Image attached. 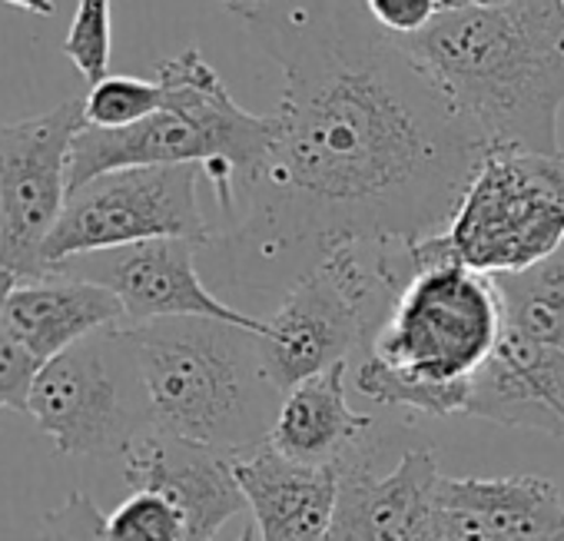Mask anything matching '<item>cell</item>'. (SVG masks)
Returning <instances> with one entry per match:
<instances>
[{"instance_id": "cell-7", "label": "cell", "mask_w": 564, "mask_h": 541, "mask_svg": "<svg viewBox=\"0 0 564 541\" xmlns=\"http://www.w3.org/2000/svg\"><path fill=\"white\" fill-rule=\"evenodd\" d=\"M445 232L485 277L544 259L564 242V153L485 147Z\"/></svg>"}, {"instance_id": "cell-26", "label": "cell", "mask_w": 564, "mask_h": 541, "mask_svg": "<svg viewBox=\"0 0 564 541\" xmlns=\"http://www.w3.org/2000/svg\"><path fill=\"white\" fill-rule=\"evenodd\" d=\"M369 18L392 37H415L422 34L438 14V0H362Z\"/></svg>"}, {"instance_id": "cell-20", "label": "cell", "mask_w": 564, "mask_h": 541, "mask_svg": "<svg viewBox=\"0 0 564 541\" xmlns=\"http://www.w3.org/2000/svg\"><path fill=\"white\" fill-rule=\"evenodd\" d=\"M352 386L359 396L372 399L376 405H402V409H415V412H425L435 419L465 412L468 392H471V382H465V386H429V382L409 379L369 353H359V363L352 369Z\"/></svg>"}, {"instance_id": "cell-5", "label": "cell", "mask_w": 564, "mask_h": 541, "mask_svg": "<svg viewBox=\"0 0 564 541\" xmlns=\"http://www.w3.org/2000/svg\"><path fill=\"white\" fill-rule=\"evenodd\" d=\"M412 277L405 242L343 246L306 273L265 320L262 359L286 396L310 376L362 353Z\"/></svg>"}, {"instance_id": "cell-2", "label": "cell", "mask_w": 564, "mask_h": 541, "mask_svg": "<svg viewBox=\"0 0 564 541\" xmlns=\"http://www.w3.org/2000/svg\"><path fill=\"white\" fill-rule=\"evenodd\" d=\"M402 47L485 147L561 153L564 0L442 11Z\"/></svg>"}, {"instance_id": "cell-10", "label": "cell", "mask_w": 564, "mask_h": 541, "mask_svg": "<svg viewBox=\"0 0 564 541\" xmlns=\"http://www.w3.org/2000/svg\"><path fill=\"white\" fill-rule=\"evenodd\" d=\"M84 127V100L0 120V269L18 280L44 277V246L67 206V160Z\"/></svg>"}, {"instance_id": "cell-8", "label": "cell", "mask_w": 564, "mask_h": 541, "mask_svg": "<svg viewBox=\"0 0 564 541\" xmlns=\"http://www.w3.org/2000/svg\"><path fill=\"white\" fill-rule=\"evenodd\" d=\"M28 415L61 455H123L153 429L147 389L127 326L104 329L34 376Z\"/></svg>"}, {"instance_id": "cell-23", "label": "cell", "mask_w": 564, "mask_h": 541, "mask_svg": "<svg viewBox=\"0 0 564 541\" xmlns=\"http://www.w3.org/2000/svg\"><path fill=\"white\" fill-rule=\"evenodd\" d=\"M107 541H186V524L163 495L133 491L107 518Z\"/></svg>"}, {"instance_id": "cell-4", "label": "cell", "mask_w": 564, "mask_h": 541, "mask_svg": "<svg viewBox=\"0 0 564 541\" xmlns=\"http://www.w3.org/2000/svg\"><path fill=\"white\" fill-rule=\"evenodd\" d=\"M156 80L166 100L153 117L120 130L84 127L74 137L67 160L70 190L113 170L199 163L219 206L229 213L239 183L262 166L275 143V113L256 117L242 110L196 47L163 61Z\"/></svg>"}, {"instance_id": "cell-13", "label": "cell", "mask_w": 564, "mask_h": 541, "mask_svg": "<svg viewBox=\"0 0 564 541\" xmlns=\"http://www.w3.org/2000/svg\"><path fill=\"white\" fill-rule=\"evenodd\" d=\"M432 448H412L386 475H376L369 452L339 468V501L333 524L349 541H422L438 485Z\"/></svg>"}, {"instance_id": "cell-16", "label": "cell", "mask_w": 564, "mask_h": 541, "mask_svg": "<svg viewBox=\"0 0 564 541\" xmlns=\"http://www.w3.org/2000/svg\"><path fill=\"white\" fill-rule=\"evenodd\" d=\"M4 313L14 339L37 366L104 329L127 326L123 303L107 286L67 273L18 280L8 293Z\"/></svg>"}, {"instance_id": "cell-29", "label": "cell", "mask_w": 564, "mask_h": 541, "mask_svg": "<svg viewBox=\"0 0 564 541\" xmlns=\"http://www.w3.org/2000/svg\"><path fill=\"white\" fill-rule=\"evenodd\" d=\"M236 541H256V524H246V528H242V534H239Z\"/></svg>"}, {"instance_id": "cell-27", "label": "cell", "mask_w": 564, "mask_h": 541, "mask_svg": "<svg viewBox=\"0 0 564 541\" xmlns=\"http://www.w3.org/2000/svg\"><path fill=\"white\" fill-rule=\"evenodd\" d=\"M0 4L18 8V11L34 14V18H54V14H57V4H54V0H0Z\"/></svg>"}, {"instance_id": "cell-17", "label": "cell", "mask_w": 564, "mask_h": 541, "mask_svg": "<svg viewBox=\"0 0 564 541\" xmlns=\"http://www.w3.org/2000/svg\"><path fill=\"white\" fill-rule=\"evenodd\" d=\"M349 363H336L319 376H310L282 396L269 442L293 462L343 468L356 455L369 452L366 439L376 425L349 405Z\"/></svg>"}, {"instance_id": "cell-3", "label": "cell", "mask_w": 564, "mask_h": 541, "mask_svg": "<svg viewBox=\"0 0 564 541\" xmlns=\"http://www.w3.org/2000/svg\"><path fill=\"white\" fill-rule=\"evenodd\" d=\"M156 432L242 452L269 439L282 392L256 329L173 316L127 326Z\"/></svg>"}, {"instance_id": "cell-15", "label": "cell", "mask_w": 564, "mask_h": 541, "mask_svg": "<svg viewBox=\"0 0 564 541\" xmlns=\"http://www.w3.org/2000/svg\"><path fill=\"white\" fill-rule=\"evenodd\" d=\"M465 412L564 439V353L501 326L491 356L471 376Z\"/></svg>"}, {"instance_id": "cell-22", "label": "cell", "mask_w": 564, "mask_h": 541, "mask_svg": "<svg viewBox=\"0 0 564 541\" xmlns=\"http://www.w3.org/2000/svg\"><path fill=\"white\" fill-rule=\"evenodd\" d=\"M64 57L94 87L110 74L113 57V4L110 0H77L70 31L64 37Z\"/></svg>"}, {"instance_id": "cell-21", "label": "cell", "mask_w": 564, "mask_h": 541, "mask_svg": "<svg viewBox=\"0 0 564 541\" xmlns=\"http://www.w3.org/2000/svg\"><path fill=\"white\" fill-rule=\"evenodd\" d=\"M166 100L163 84L130 77V74H107L97 80L87 97H84V120L87 127H104V130H120L133 127L147 117H153Z\"/></svg>"}, {"instance_id": "cell-30", "label": "cell", "mask_w": 564, "mask_h": 541, "mask_svg": "<svg viewBox=\"0 0 564 541\" xmlns=\"http://www.w3.org/2000/svg\"><path fill=\"white\" fill-rule=\"evenodd\" d=\"M216 4H226V8H236V4H249V0H216Z\"/></svg>"}, {"instance_id": "cell-12", "label": "cell", "mask_w": 564, "mask_h": 541, "mask_svg": "<svg viewBox=\"0 0 564 541\" xmlns=\"http://www.w3.org/2000/svg\"><path fill=\"white\" fill-rule=\"evenodd\" d=\"M120 458L133 491H156L180 511L186 541H213L249 505L232 452L150 429Z\"/></svg>"}, {"instance_id": "cell-19", "label": "cell", "mask_w": 564, "mask_h": 541, "mask_svg": "<svg viewBox=\"0 0 564 541\" xmlns=\"http://www.w3.org/2000/svg\"><path fill=\"white\" fill-rule=\"evenodd\" d=\"M491 280L505 326L538 346L564 353V242L544 259Z\"/></svg>"}, {"instance_id": "cell-9", "label": "cell", "mask_w": 564, "mask_h": 541, "mask_svg": "<svg viewBox=\"0 0 564 541\" xmlns=\"http://www.w3.org/2000/svg\"><path fill=\"white\" fill-rule=\"evenodd\" d=\"M203 166H133L87 180L67 193V206L44 246V273L64 259L147 239H193L209 246L213 229L199 209Z\"/></svg>"}, {"instance_id": "cell-25", "label": "cell", "mask_w": 564, "mask_h": 541, "mask_svg": "<svg viewBox=\"0 0 564 541\" xmlns=\"http://www.w3.org/2000/svg\"><path fill=\"white\" fill-rule=\"evenodd\" d=\"M37 541H107V515L87 491H74L41 518Z\"/></svg>"}, {"instance_id": "cell-28", "label": "cell", "mask_w": 564, "mask_h": 541, "mask_svg": "<svg viewBox=\"0 0 564 541\" xmlns=\"http://www.w3.org/2000/svg\"><path fill=\"white\" fill-rule=\"evenodd\" d=\"M488 4H501V0H438L442 11H465V8H488Z\"/></svg>"}, {"instance_id": "cell-6", "label": "cell", "mask_w": 564, "mask_h": 541, "mask_svg": "<svg viewBox=\"0 0 564 541\" xmlns=\"http://www.w3.org/2000/svg\"><path fill=\"white\" fill-rule=\"evenodd\" d=\"M501 326L495 280L448 259L415 269L362 353L429 386H465L491 356Z\"/></svg>"}, {"instance_id": "cell-18", "label": "cell", "mask_w": 564, "mask_h": 541, "mask_svg": "<svg viewBox=\"0 0 564 541\" xmlns=\"http://www.w3.org/2000/svg\"><path fill=\"white\" fill-rule=\"evenodd\" d=\"M435 491L481 515L505 541H564L561 488L538 475L438 478Z\"/></svg>"}, {"instance_id": "cell-1", "label": "cell", "mask_w": 564, "mask_h": 541, "mask_svg": "<svg viewBox=\"0 0 564 541\" xmlns=\"http://www.w3.org/2000/svg\"><path fill=\"white\" fill-rule=\"evenodd\" d=\"M232 14L282 71L279 133L239 183L246 216L213 232L209 273L236 296H286L343 246L442 232L485 156L362 0H252Z\"/></svg>"}, {"instance_id": "cell-14", "label": "cell", "mask_w": 564, "mask_h": 541, "mask_svg": "<svg viewBox=\"0 0 564 541\" xmlns=\"http://www.w3.org/2000/svg\"><path fill=\"white\" fill-rule=\"evenodd\" d=\"M236 478L252 508L256 541L326 538L339 501V468L293 462L265 439L236 452Z\"/></svg>"}, {"instance_id": "cell-24", "label": "cell", "mask_w": 564, "mask_h": 541, "mask_svg": "<svg viewBox=\"0 0 564 541\" xmlns=\"http://www.w3.org/2000/svg\"><path fill=\"white\" fill-rule=\"evenodd\" d=\"M18 283L14 273L0 269V409L4 412H28V399H31V386L37 376V363L31 359V353L14 339L11 326H8V293Z\"/></svg>"}, {"instance_id": "cell-11", "label": "cell", "mask_w": 564, "mask_h": 541, "mask_svg": "<svg viewBox=\"0 0 564 541\" xmlns=\"http://www.w3.org/2000/svg\"><path fill=\"white\" fill-rule=\"evenodd\" d=\"M196 252L199 246L193 239H147L64 259L47 273H67L107 286L123 303L127 326L173 316H206L262 333L265 320L223 303L203 283L196 269Z\"/></svg>"}]
</instances>
